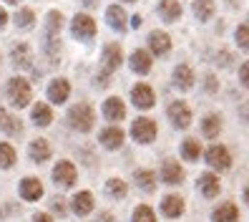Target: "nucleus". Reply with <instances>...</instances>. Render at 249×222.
Instances as JSON below:
<instances>
[{
  "instance_id": "obj_1",
  "label": "nucleus",
  "mask_w": 249,
  "mask_h": 222,
  "mask_svg": "<svg viewBox=\"0 0 249 222\" xmlns=\"http://www.w3.org/2000/svg\"><path fill=\"white\" fill-rule=\"evenodd\" d=\"M124 63V51H121V46L119 43H106L104 46V56H101V73H98V83L104 86L106 81H108V76L116 71Z\"/></svg>"
},
{
  "instance_id": "obj_2",
  "label": "nucleus",
  "mask_w": 249,
  "mask_h": 222,
  "mask_svg": "<svg viewBox=\"0 0 249 222\" xmlns=\"http://www.w3.org/2000/svg\"><path fill=\"white\" fill-rule=\"evenodd\" d=\"M93 121H96V111H93L91 103H76V106H71L68 124L76 131H91Z\"/></svg>"
},
{
  "instance_id": "obj_3",
  "label": "nucleus",
  "mask_w": 249,
  "mask_h": 222,
  "mask_svg": "<svg viewBox=\"0 0 249 222\" xmlns=\"http://www.w3.org/2000/svg\"><path fill=\"white\" fill-rule=\"evenodd\" d=\"M5 91H8V99H10V103H13L16 109L28 106V103H31V99H33V88H31V83H28L25 79H20V76L10 79L8 86H5Z\"/></svg>"
},
{
  "instance_id": "obj_4",
  "label": "nucleus",
  "mask_w": 249,
  "mask_h": 222,
  "mask_svg": "<svg viewBox=\"0 0 249 222\" xmlns=\"http://www.w3.org/2000/svg\"><path fill=\"white\" fill-rule=\"evenodd\" d=\"M159 134V126L154 119H149V116H139V119L131 124V137H134L139 144H151Z\"/></svg>"
},
{
  "instance_id": "obj_5",
  "label": "nucleus",
  "mask_w": 249,
  "mask_h": 222,
  "mask_svg": "<svg viewBox=\"0 0 249 222\" xmlns=\"http://www.w3.org/2000/svg\"><path fill=\"white\" fill-rule=\"evenodd\" d=\"M71 33L76 36L78 40H91L96 36V20L89 16V13H78V16H73Z\"/></svg>"
},
{
  "instance_id": "obj_6",
  "label": "nucleus",
  "mask_w": 249,
  "mask_h": 222,
  "mask_svg": "<svg viewBox=\"0 0 249 222\" xmlns=\"http://www.w3.org/2000/svg\"><path fill=\"white\" fill-rule=\"evenodd\" d=\"M166 114H169L171 124L177 129H186L192 124V109H189V103H184V101H171L166 106Z\"/></svg>"
},
{
  "instance_id": "obj_7",
  "label": "nucleus",
  "mask_w": 249,
  "mask_h": 222,
  "mask_svg": "<svg viewBox=\"0 0 249 222\" xmlns=\"http://www.w3.org/2000/svg\"><path fill=\"white\" fill-rule=\"evenodd\" d=\"M76 180H78V172H76V167H73L68 159L58 161V164L53 167V182L58 187H73Z\"/></svg>"
},
{
  "instance_id": "obj_8",
  "label": "nucleus",
  "mask_w": 249,
  "mask_h": 222,
  "mask_svg": "<svg viewBox=\"0 0 249 222\" xmlns=\"http://www.w3.org/2000/svg\"><path fill=\"white\" fill-rule=\"evenodd\" d=\"M207 161H209V167H214V169H219V172H224V169L231 167V154H229L227 146L212 144L209 149H207Z\"/></svg>"
},
{
  "instance_id": "obj_9",
  "label": "nucleus",
  "mask_w": 249,
  "mask_h": 222,
  "mask_svg": "<svg viewBox=\"0 0 249 222\" xmlns=\"http://www.w3.org/2000/svg\"><path fill=\"white\" fill-rule=\"evenodd\" d=\"M131 101H134V106H139V109H151L156 103V94L149 83H136L131 88Z\"/></svg>"
},
{
  "instance_id": "obj_10",
  "label": "nucleus",
  "mask_w": 249,
  "mask_h": 222,
  "mask_svg": "<svg viewBox=\"0 0 249 222\" xmlns=\"http://www.w3.org/2000/svg\"><path fill=\"white\" fill-rule=\"evenodd\" d=\"M128 66H131L134 73H139V76H146V73L151 71V66H154L151 53L143 51V48H136L134 53H131V58H128Z\"/></svg>"
},
{
  "instance_id": "obj_11",
  "label": "nucleus",
  "mask_w": 249,
  "mask_h": 222,
  "mask_svg": "<svg viewBox=\"0 0 249 222\" xmlns=\"http://www.w3.org/2000/svg\"><path fill=\"white\" fill-rule=\"evenodd\" d=\"M196 187H199V192L207 200H214L219 192H222V184H219V177L216 174H212V172H204L201 177H199V182H196Z\"/></svg>"
},
{
  "instance_id": "obj_12",
  "label": "nucleus",
  "mask_w": 249,
  "mask_h": 222,
  "mask_svg": "<svg viewBox=\"0 0 249 222\" xmlns=\"http://www.w3.org/2000/svg\"><path fill=\"white\" fill-rule=\"evenodd\" d=\"M186 210V204H184V197L179 195H166L164 200H161V212H164V217L174 220V217H181Z\"/></svg>"
},
{
  "instance_id": "obj_13",
  "label": "nucleus",
  "mask_w": 249,
  "mask_h": 222,
  "mask_svg": "<svg viewBox=\"0 0 249 222\" xmlns=\"http://www.w3.org/2000/svg\"><path fill=\"white\" fill-rule=\"evenodd\" d=\"M104 116L108 121H121L126 119V103L119 99V96H108L104 101Z\"/></svg>"
},
{
  "instance_id": "obj_14",
  "label": "nucleus",
  "mask_w": 249,
  "mask_h": 222,
  "mask_svg": "<svg viewBox=\"0 0 249 222\" xmlns=\"http://www.w3.org/2000/svg\"><path fill=\"white\" fill-rule=\"evenodd\" d=\"M161 180H164L166 184H181L184 182V169H181L179 161L166 159L164 164H161Z\"/></svg>"
},
{
  "instance_id": "obj_15",
  "label": "nucleus",
  "mask_w": 249,
  "mask_h": 222,
  "mask_svg": "<svg viewBox=\"0 0 249 222\" xmlns=\"http://www.w3.org/2000/svg\"><path fill=\"white\" fill-rule=\"evenodd\" d=\"M20 197L28 200V202H38L43 197V184L38 177H25L20 182Z\"/></svg>"
},
{
  "instance_id": "obj_16",
  "label": "nucleus",
  "mask_w": 249,
  "mask_h": 222,
  "mask_svg": "<svg viewBox=\"0 0 249 222\" xmlns=\"http://www.w3.org/2000/svg\"><path fill=\"white\" fill-rule=\"evenodd\" d=\"M68 96H71V83L66 79H53L48 83V99L53 103H66Z\"/></svg>"
},
{
  "instance_id": "obj_17",
  "label": "nucleus",
  "mask_w": 249,
  "mask_h": 222,
  "mask_svg": "<svg viewBox=\"0 0 249 222\" xmlns=\"http://www.w3.org/2000/svg\"><path fill=\"white\" fill-rule=\"evenodd\" d=\"M149 48H151L154 56L169 53V51H171V38H169V33H164V31H151V33H149Z\"/></svg>"
},
{
  "instance_id": "obj_18",
  "label": "nucleus",
  "mask_w": 249,
  "mask_h": 222,
  "mask_svg": "<svg viewBox=\"0 0 249 222\" xmlns=\"http://www.w3.org/2000/svg\"><path fill=\"white\" fill-rule=\"evenodd\" d=\"M101 144L106 146V149H121V144L126 139V134L119 129V126H106L104 131H101Z\"/></svg>"
},
{
  "instance_id": "obj_19",
  "label": "nucleus",
  "mask_w": 249,
  "mask_h": 222,
  "mask_svg": "<svg viewBox=\"0 0 249 222\" xmlns=\"http://www.w3.org/2000/svg\"><path fill=\"white\" fill-rule=\"evenodd\" d=\"M71 207H73V212H76V215H81V217L91 215V212H93V195H91L89 189L78 192V195L71 200Z\"/></svg>"
},
{
  "instance_id": "obj_20",
  "label": "nucleus",
  "mask_w": 249,
  "mask_h": 222,
  "mask_svg": "<svg viewBox=\"0 0 249 222\" xmlns=\"http://www.w3.org/2000/svg\"><path fill=\"white\" fill-rule=\"evenodd\" d=\"M10 58H13V66H16V68H31V63H33L31 46H28V43H18V46H13Z\"/></svg>"
},
{
  "instance_id": "obj_21",
  "label": "nucleus",
  "mask_w": 249,
  "mask_h": 222,
  "mask_svg": "<svg viewBox=\"0 0 249 222\" xmlns=\"http://www.w3.org/2000/svg\"><path fill=\"white\" fill-rule=\"evenodd\" d=\"M128 16H126V10L121 8V5H108V10H106V20H108V25L113 28V31H126L128 28V20H126Z\"/></svg>"
},
{
  "instance_id": "obj_22",
  "label": "nucleus",
  "mask_w": 249,
  "mask_h": 222,
  "mask_svg": "<svg viewBox=\"0 0 249 222\" xmlns=\"http://www.w3.org/2000/svg\"><path fill=\"white\" fill-rule=\"evenodd\" d=\"M239 220V207L231 202H222L212 212V222H237Z\"/></svg>"
},
{
  "instance_id": "obj_23",
  "label": "nucleus",
  "mask_w": 249,
  "mask_h": 222,
  "mask_svg": "<svg viewBox=\"0 0 249 222\" xmlns=\"http://www.w3.org/2000/svg\"><path fill=\"white\" fill-rule=\"evenodd\" d=\"M174 86H177L179 91H189V88L194 86V71L189 68L186 63L174 68Z\"/></svg>"
},
{
  "instance_id": "obj_24",
  "label": "nucleus",
  "mask_w": 249,
  "mask_h": 222,
  "mask_svg": "<svg viewBox=\"0 0 249 222\" xmlns=\"http://www.w3.org/2000/svg\"><path fill=\"white\" fill-rule=\"evenodd\" d=\"M0 131H5V134H10V137H16V134H20V131H23V121L18 119V116H13L10 111L0 109Z\"/></svg>"
},
{
  "instance_id": "obj_25",
  "label": "nucleus",
  "mask_w": 249,
  "mask_h": 222,
  "mask_svg": "<svg viewBox=\"0 0 249 222\" xmlns=\"http://www.w3.org/2000/svg\"><path fill=\"white\" fill-rule=\"evenodd\" d=\"M219 131H222V116L219 114H207L201 119V134L207 139H216Z\"/></svg>"
},
{
  "instance_id": "obj_26",
  "label": "nucleus",
  "mask_w": 249,
  "mask_h": 222,
  "mask_svg": "<svg viewBox=\"0 0 249 222\" xmlns=\"http://www.w3.org/2000/svg\"><path fill=\"white\" fill-rule=\"evenodd\" d=\"M159 13H161V18H164L166 23H174V20L181 18V3L179 0H161Z\"/></svg>"
},
{
  "instance_id": "obj_27",
  "label": "nucleus",
  "mask_w": 249,
  "mask_h": 222,
  "mask_svg": "<svg viewBox=\"0 0 249 222\" xmlns=\"http://www.w3.org/2000/svg\"><path fill=\"white\" fill-rule=\"evenodd\" d=\"M28 154H31V159L33 161H46V159H51V144H48V139H36V141H31V146H28Z\"/></svg>"
},
{
  "instance_id": "obj_28",
  "label": "nucleus",
  "mask_w": 249,
  "mask_h": 222,
  "mask_svg": "<svg viewBox=\"0 0 249 222\" xmlns=\"http://www.w3.org/2000/svg\"><path fill=\"white\" fill-rule=\"evenodd\" d=\"M31 119H33L36 126H48L53 121V111H51L48 103H36L33 111H31Z\"/></svg>"
},
{
  "instance_id": "obj_29",
  "label": "nucleus",
  "mask_w": 249,
  "mask_h": 222,
  "mask_svg": "<svg viewBox=\"0 0 249 222\" xmlns=\"http://www.w3.org/2000/svg\"><path fill=\"white\" fill-rule=\"evenodd\" d=\"M214 0H194V16L201 20V23H207L214 18Z\"/></svg>"
},
{
  "instance_id": "obj_30",
  "label": "nucleus",
  "mask_w": 249,
  "mask_h": 222,
  "mask_svg": "<svg viewBox=\"0 0 249 222\" xmlns=\"http://www.w3.org/2000/svg\"><path fill=\"white\" fill-rule=\"evenodd\" d=\"M134 180H136V184H139L143 192H154V189H156V174H154L151 169H136Z\"/></svg>"
},
{
  "instance_id": "obj_31",
  "label": "nucleus",
  "mask_w": 249,
  "mask_h": 222,
  "mask_svg": "<svg viewBox=\"0 0 249 222\" xmlns=\"http://www.w3.org/2000/svg\"><path fill=\"white\" fill-rule=\"evenodd\" d=\"M201 157V146H199V141L196 139H184L181 141V159H186V161H196Z\"/></svg>"
},
{
  "instance_id": "obj_32",
  "label": "nucleus",
  "mask_w": 249,
  "mask_h": 222,
  "mask_svg": "<svg viewBox=\"0 0 249 222\" xmlns=\"http://www.w3.org/2000/svg\"><path fill=\"white\" fill-rule=\"evenodd\" d=\"M126 192H128V187H126L124 180H119V177H113V180L106 182V195L113 197V200H124V197H126Z\"/></svg>"
},
{
  "instance_id": "obj_33",
  "label": "nucleus",
  "mask_w": 249,
  "mask_h": 222,
  "mask_svg": "<svg viewBox=\"0 0 249 222\" xmlns=\"http://www.w3.org/2000/svg\"><path fill=\"white\" fill-rule=\"evenodd\" d=\"M61 28H63V16L58 10H51L46 18V36H61Z\"/></svg>"
},
{
  "instance_id": "obj_34",
  "label": "nucleus",
  "mask_w": 249,
  "mask_h": 222,
  "mask_svg": "<svg viewBox=\"0 0 249 222\" xmlns=\"http://www.w3.org/2000/svg\"><path fill=\"white\" fill-rule=\"evenodd\" d=\"M16 159H18V154L8 141L0 144V169H10L13 164H16Z\"/></svg>"
},
{
  "instance_id": "obj_35",
  "label": "nucleus",
  "mask_w": 249,
  "mask_h": 222,
  "mask_svg": "<svg viewBox=\"0 0 249 222\" xmlns=\"http://www.w3.org/2000/svg\"><path fill=\"white\" fill-rule=\"evenodd\" d=\"M131 222H156V212L151 210L149 204H139L134 210V217H131Z\"/></svg>"
},
{
  "instance_id": "obj_36",
  "label": "nucleus",
  "mask_w": 249,
  "mask_h": 222,
  "mask_svg": "<svg viewBox=\"0 0 249 222\" xmlns=\"http://www.w3.org/2000/svg\"><path fill=\"white\" fill-rule=\"evenodd\" d=\"M33 23H36V13L31 8H20L16 13V25L18 28H33Z\"/></svg>"
},
{
  "instance_id": "obj_37",
  "label": "nucleus",
  "mask_w": 249,
  "mask_h": 222,
  "mask_svg": "<svg viewBox=\"0 0 249 222\" xmlns=\"http://www.w3.org/2000/svg\"><path fill=\"white\" fill-rule=\"evenodd\" d=\"M234 38H237V46H239L242 51L249 53V23L239 25V28H237V33H234Z\"/></svg>"
},
{
  "instance_id": "obj_38",
  "label": "nucleus",
  "mask_w": 249,
  "mask_h": 222,
  "mask_svg": "<svg viewBox=\"0 0 249 222\" xmlns=\"http://www.w3.org/2000/svg\"><path fill=\"white\" fill-rule=\"evenodd\" d=\"M239 81H242L244 88H249V61L239 66Z\"/></svg>"
},
{
  "instance_id": "obj_39",
  "label": "nucleus",
  "mask_w": 249,
  "mask_h": 222,
  "mask_svg": "<svg viewBox=\"0 0 249 222\" xmlns=\"http://www.w3.org/2000/svg\"><path fill=\"white\" fill-rule=\"evenodd\" d=\"M216 76H207V79H204V88H207V91H216Z\"/></svg>"
},
{
  "instance_id": "obj_40",
  "label": "nucleus",
  "mask_w": 249,
  "mask_h": 222,
  "mask_svg": "<svg viewBox=\"0 0 249 222\" xmlns=\"http://www.w3.org/2000/svg\"><path fill=\"white\" fill-rule=\"evenodd\" d=\"M33 222H53V217L48 212H38V215H33Z\"/></svg>"
},
{
  "instance_id": "obj_41",
  "label": "nucleus",
  "mask_w": 249,
  "mask_h": 222,
  "mask_svg": "<svg viewBox=\"0 0 249 222\" xmlns=\"http://www.w3.org/2000/svg\"><path fill=\"white\" fill-rule=\"evenodd\" d=\"M53 210H55L58 215H63V212H66V204H63V200H61V197H55V202H53Z\"/></svg>"
},
{
  "instance_id": "obj_42",
  "label": "nucleus",
  "mask_w": 249,
  "mask_h": 222,
  "mask_svg": "<svg viewBox=\"0 0 249 222\" xmlns=\"http://www.w3.org/2000/svg\"><path fill=\"white\" fill-rule=\"evenodd\" d=\"M5 23H8V13L5 8H0V28H5Z\"/></svg>"
},
{
  "instance_id": "obj_43",
  "label": "nucleus",
  "mask_w": 249,
  "mask_h": 222,
  "mask_svg": "<svg viewBox=\"0 0 249 222\" xmlns=\"http://www.w3.org/2000/svg\"><path fill=\"white\" fill-rule=\"evenodd\" d=\"M81 3H83L86 8H93V5H98V0H81Z\"/></svg>"
},
{
  "instance_id": "obj_44",
  "label": "nucleus",
  "mask_w": 249,
  "mask_h": 222,
  "mask_svg": "<svg viewBox=\"0 0 249 222\" xmlns=\"http://www.w3.org/2000/svg\"><path fill=\"white\" fill-rule=\"evenodd\" d=\"M242 116H244V121H249V103H247V106H242Z\"/></svg>"
},
{
  "instance_id": "obj_45",
  "label": "nucleus",
  "mask_w": 249,
  "mask_h": 222,
  "mask_svg": "<svg viewBox=\"0 0 249 222\" xmlns=\"http://www.w3.org/2000/svg\"><path fill=\"white\" fill-rule=\"evenodd\" d=\"M101 222H113V217L111 215H101Z\"/></svg>"
},
{
  "instance_id": "obj_46",
  "label": "nucleus",
  "mask_w": 249,
  "mask_h": 222,
  "mask_svg": "<svg viewBox=\"0 0 249 222\" xmlns=\"http://www.w3.org/2000/svg\"><path fill=\"white\" fill-rule=\"evenodd\" d=\"M244 200H247V202H249V187H247V189H244Z\"/></svg>"
},
{
  "instance_id": "obj_47",
  "label": "nucleus",
  "mask_w": 249,
  "mask_h": 222,
  "mask_svg": "<svg viewBox=\"0 0 249 222\" xmlns=\"http://www.w3.org/2000/svg\"><path fill=\"white\" fill-rule=\"evenodd\" d=\"M5 3H20V0H5Z\"/></svg>"
},
{
  "instance_id": "obj_48",
  "label": "nucleus",
  "mask_w": 249,
  "mask_h": 222,
  "mask_svg": "<svg viewBox=\"0 0 249 222\" xmlns=\"http://www.w3.org/2000/svg\"><path fill=\"white\" fill-rule=\"evenodd\" d=\"M124 3H136V0H124Z\"/></svg>"
}]
</instances>
